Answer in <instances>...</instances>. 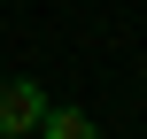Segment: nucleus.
I'll use <instances>...</instances> for the list:
<instances>
[{
	"label": "nucleus",
	"instance_id": "1",
	"mask_svg": "<svg viewBox=\"0 0 147 139\" xmlns=\"http://www.w3.org/2000/svg\"><path fill=\"white\" fill-rule=\"evenodd\" d=\"M47 116V93L31 77H0V139H31Z\"/></svg>",
	"mask_w": 147,
	"mask_h": 139
},
{
	"label": "nucleus",
	"instance_id": "2",
	"mask_svg": "<svg viewBox=\"0 0 147 139\" xmlns=\"http://www.w3.org/2000/svg\"><path fill=\"white\" fill-rule=\"evenodd\" d=\"M39 139H101V124H93L85 108H54V101H47V116H39Z\"/></svg>",
	"mask_w": 147,
	"mask_h": 139
}]
</instances>
